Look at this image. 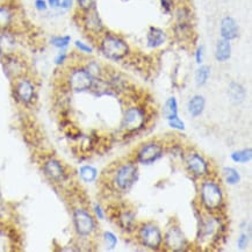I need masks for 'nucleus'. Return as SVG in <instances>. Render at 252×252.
I'll return each instance as SVG.
<instances>
[{
  "mask_svg": "<svg viewBox=\"0 0 252 252\" xmlns=\"http://www.w3.org/2000/svg\"><path fill=\"white\" fill-rule=\"evenodd\" d=\"M100 50L108 60L120 61L129 54V46L120 36L114 35V34H106L101 39Z\"/></svg>",
  "mask_w": 252,
  "mask_h": 252,
  "instance_id": "obj_1",
  "label": "nucleus"
},
{
  "mask_svg": "<svg viewBox=\"0 0 252 252\" xmlns=\"http://www.w3.org/2000/svg\"><path fill=\"white\" fill-rule=\"evenodd\" d=\"M201 202L208 211L219 210L223 205V193L219 183L213 180L202 183L200 188Z\"/></svg>",
  "mask_w": 252,
  "mask_h": 252,
  "instance_id": "obj_2",
  "label": "nucleus"
},
{
  "mask_svg": "<svg viewBox=\"0 0 252 252\" xmlns=\"http://www.w3.org/2000/svg\"><path fill=\"white\" fill-rule=\"evenodd\" d=\"M147 122V113L141 107H130L124 112L122 119V127L129 133L141 130Z\"/></svg>",
  "mask_w": 252,
  "mask_h": 252,
  "instance_id": "obj_3",
  "label": "nucleus"
},
{
  "mask_svg": "<svg viewBox=\"0 0 252 252\" xmlns=\"http://www.w3.org/2000/svg\"><path fill=\"white\" fill-rule=\"evenodd\" d=\"M138 178V170L134 164H124L115 173L114 182L120 191L126 192L133 187Z\"/></svg>",
  "mask_w": 252,
  "mask_h": 252,
  "instance_id": "obj_4",
  "label": "nucleus"
},
{
  "mask_svg": "<svg viewBox=\"0 0 252 252\" xmlns=\"http://www.w3.org/2000/svg\"><path fill=\"white\" fill-rule=\"evenodd\" d=\"M138 238L144 247L151 250H158L163 243V235L160 228L152 223H145L139 228Z\"/></svg>",
  "mask_w": 252,
  "mask_h": 252,
  "instance_id": "obj_5",
  "label": "nucleus"
},
{
  "mask_svg": "<svg viewBox=\"0 0 252 252\" xmlns=\"http://www.w3.org/2000/svg\"><path fill=\"white\" fill-rule=\"evenodd\" d=\"M94 78L91 73L86 70V68L74 69L69 76V86L74 92H84L92 89Z\"/></svg>",
  "mask_w": 252,
  "mask_h": 252,
  "instance_id": "obj_6",
  "label": "nucleus"
},
{
  "mask_svg": "<svg viewBox=\"0 0 252 252\" xmlns=\"http://www.w3.org/2000/svg\"><path fill=\"white\" fill-rule=\"evenodd\" d=\"M73 222L77 232L82 236H90L95 229V223L92 215L82 208L74 210Z\"/></svg>",
  "mask_w": 252,
  "mask_h": 252,
  "instance_id": "obj_7",
  "label": "nucleus"
},
{
  "mask_svg": "<svg viewBox=\"0 0 252 252\" xmlns=\"http://www.w3.org/2000/svg\"><path fill=\"white\" fill-rule=\"evenodd\" d=\"M186 166L193 176L198 178H204L209 174V165L208 161L205 160L198 152H191L186 157Z\"/></svg>",
  "mask_w": 252,
  "mask_h": 252,
  "instance_id": "obj_8",
  "label": "nucleus"
},
{
  "mask_svg": "<svg viewBox=\"0 0 252 252\" xmlns=\"http://www.w3.org/2000/svg\"><path fill=\"white\" fill-rule=\"evenodd\" d=\"M164 242H165V247L171 251H183L187 245V241L182 229L174 226L166 231Z\"/></svg>",
  "mask_w": 252,
  "mask_h": 252,
  "instance_id": "obj_9",
  "label": "nucleus"
},
{
  "mask_svg": "<svg viewBox=\"0 0 252 252\" xmlns=\"http://www.w3.org/2000/svg\"><path fill=\"white\" fill-rule=\"evenodd\" d=\"M163 156V148L156 142H149L139 149L137 160L142 164H152Z\"/></svg>",
  "mask_w": 252,
  "mask_h": 252,
  "instance_id": "obj_10",
  "label": "nucleus"
},
{
  "mask_svg": "<svg viewBox=\"0 0 252 252\" xmlns=\"http://www.w3.org/2000/svg\"><path fill=\"white\" fill-rule=\"evenodd\" d=\"M15 94L18 99L23 104H29L35 95V87L34 84L27 78H20L15 85Z\"/></svg>",
  "mask_w": 252,
  "mask_h": 252,
  "instance_id": "obj_11",
  "label": "nucleus"
},
{
  "mask_svg": "<svg viewBox=\"0 0 252 252\" xmlns=\"http://www.w3.org/2000/svg\"><path fill=\"white\" fill-rule=\"evenodd\" d=\"M84 26H85L87 32L92 34H100L104 29V24H102L100 17L93 8L86 11L85 17H84Z\"/></svg>",
  "mask_w": 252,
  "mask_h": 252,
  "instance_id": "obj_12",
  "label": "nucleus"
},
{
  "mask_svg": "<svg viewBox=\"0 0 252 252\" xmlns=\"http://www.w3.org/2000/svg\"><path fill=\"white\" fill-rule=\"evenodd\" d=\"M221 36L222 39L232 41L238 36V24L232 17H225L221 21Z\"/></svg>",
  "mask_w": 252,
  "mask_h": 252,
  "instance_id": "obj_13",
  "label": "nucleus"
},
{
  "mask_svg": "<svg viewBox=\"0 0 252 252\" xmlns=\"http://www.w3.org/2000/svg\"><path fill=\"white\" fill-rule=\"evenodd\" d=\"M43 170H45L46 176L48 177L49 179L54 180V182H61V180L64 179V169L62 166V164L58 160H49L46 161L45 166H43Z\"/></svg>",
  "mask_w": 252,
  "mask_h": 252,
  "instance_id": "obj_14",
  "label": "nucleus"
},
{
  "mask_svg": "<svg viewBox=\"0 0 252 252\" xmlns=\"http://www.w3.org/2000/svg\"><path fill=\"white\" fill-rule=\"evenodd\" d=\"M166 42V34L163 29L157 27H151L147 35V45L150 49L160 48Z\"/></svg>",
  "mask_w": 252,
  "mask_h": 252,
  "instance_id": "obj_15",
  "label": "nucleus"
},
{
  "mask_svg": "<svg viewBox=\"0 0 252 252\" xmlns=\"http://www.w3.org/2000/svg\"><path fill=\"white\" fill-rule=\"evenodd\" d=\"M5 72L8 74V77H20L21 73L23 72V64L21 63L20 60L15 58L13 55L6 56V62H5Z\"/></svg>",
  "mask_w": 252,
  "mask_h": 252,
  "instance_id": "obj_16",
  "label": "nucleus"
},
{
  "mask_svg": "<svg viewBox=\"0 0 252 252\" xmlns=\"http://www.w3.org/2000/svg\"><path fill=\"white\" fill-rule=\"evenodd\" d=\"M231 57V43L228 40L221 39L216 43L215 58L220 63H225Z\"/></svg>",
  "mask_w": 252,
  "mask_h": 252,
  "instance_id": "obj_17",
  "label": "nucleus"
},
{
  "mask_svg": "<svg viewBox=\"0 0 252 252\" xmlns=\"http://www.w3.org/2000/svg\"><path fill=\"white\" fill-rule=\"evenodd\" d=\"M223 228V226L220 223V220H217L216 217H210L205 221V223L202 225V236L204 237L214 238V236H217L220 234L221 229Z\"/></svg>",
  "mask_w": 252,
  "mask_h": 252,
  "instance_id": "obj_18",
  "label": "nucleus"
},
{
  "mask_svg": "<svg viewBox=\"0 0 252 252\" xmlns=\"http://www.w3.org/2000/svg\"><path fill=\"white\" fill-rule=\"evenodd\" d=\"M15 49V40L14 37L8 33H2L0 35V52L5 56L13 54Z\"/></svg>",
  "mask_w": 252,
  "mask_h": 252,
  "instance_id": "obj_19",
  "label": "nucleus"
},
{
  "mask_svg": "<svg viewBox=\"0 0 252 252\" xmlns=\"http://www.w3.org/2000/svg\"><path fill=\"white\" fill-rule=\"evenodd\" d=\"M205 105H206V101H205V98L202 95L192 96L187 105L189 114H191L193 117L199 116V115L204 112Z\"/></svg>",
  "mask_w": 252,
  "mask_h": 252,
  "instance_id": "obj_20",
  "label": "nucleus"
},
{
  "mask_svg": "<svg viewBox=\"0 0 252 252\" xmlns=\"http://www.w3.org/2000/svg\"><path fill=\"white\" fill-rule=\"evenodd\" d=\"M228 94L232 101L242 102L245 99L247 92H245V89L241 85V84L231 82L229 84V87H228Z\"/></svg>",
  "mask_w": 252,
  "mask_h": 252,
  "instance_id": "obj_21",
  "label": "nucleus"
},
{
  "mask_svg": "<svg viewBox=\"0 0 252 252\" xmlns=\"http://www.w3.org/2000/svg\"><path fill=\"white\" fill-rule=\"evenodd\" d=\"M13 21V12L8 6L0 5V30H5Z\"/></svg>",
  "mask_w": 252,
  "mask_h": 252,
  "instance_id": "obj_22",
  "label": "nucleus"
},
{
  "mask_svg": "<svg viewBox=\"0 0 252 252\" xmlns=\"http://www.w3.org/2000/svg\"><path fill=\"white\" fill-rule=\"evenodd\" d=\"M210 76V68L208 65H201L199 69L195 71V84L198 86H204L208 82Z\"/></svg>",
  "mask_w": 252,
  "mask_h": 252,
  "instance_id": "obj_23",
  "label": "nucleus"
},
{
  "mask_svg": "<svg viewBox=\"0 0 252 252\" xmlns=\"http://www.w3.org/2000/svg\"><path fill=\"white\" fill-rule=\"evenodd\" d=\"M164 115L167 120L178 115V102L174 96H171L166 100L165 107H164Z\"/></svg>",
  "mask_w": 252,
  "mask_h": 252,
  "instance_id": "obj_24",
  "label": "nucleus"
},
{
  "mask_svg": "<svg viewBox=\"0 0 252 252\" xmlns=\"http://www.w3.org/2000/svg\"><path fill=\"white\" fill-rule=\"evenodd\" d=\"M79 174L80 178L85 183H93L96 179V176H98V171H96L95 167L91 165H85L80 167Z\"/></svg>",
  "mask_w": 252,
  "mask_h": 252,
  "instance_id": "obj_25",
  "label": "nucleus"
},
{
  "mask_svg": "<svg viewBox=\"0 0 252 252\" xmlns=\"http://www.w3.org/2000/svg\"><path fill=\"white\" fill-rule=\"evenodd\" d=\"M230 158H231L232 161H235V163L245 164V163H248V161L251 160L252 151H251V149H243V150L235 151V152H232Z\"/></svg>",
  "mask_w": 252,
  "mask_h": 252,
  "instance_id": "obj_26",
  "label": "nucleus"
},
{
  "mask_svg": "<svg viewBox=\"0 0 252 252\" xmlns=\"http://www.w3.org/2000/svg\"><path fill=\"white\" fill-rule=\"evenodd\" d=\"M120 226L124 230H133L134 225H135V215L132 211H124L119 216Z\"/></svg>",
  "mask_w": 252,
  "mask_h": 252,
  "instance_id": "obj_27",
  "label": "nucleus"
},
{
  "mask_svg": "<svg viewBox=\"0 0 252 252\" xmlns=\"http://www.w3.org/2000/svg\"><path fill=\"white\" fill-rule=\"evenodd\" d=\"M223 177L229 185H236L241 182V174L234 167H225L223 169Z\"/></svg>",
  "mask_w": 252,
  "mask_h": 252,
  "instance_id": "obj_28",
  "label": "nucleus"
},
{
  "mask_svg": "<svg viewBox=\"0 0 252 252\" xmlns=\"http://www.w3.org/2000/svg\"><path fill=\"white\" fill-rule=\"evenodd\" d=\"M71 42V36H54L51 37L50 43L55 48L61 49V50H64L65 48H68V46L70 45Z\"/></svg>",
  "mask_w": 252,
  "mask_h": 252,
  "instance_id": "obj_29",
  "label": "nucleus"
},
{
  "mask_svg": "<svg viewBox=\"0 0 252 252\" xmlns=\"http://www.w3.org/2000/svg\"><path fill=\"white\" fill-rule=\"evenodd\" d=\"M104 242H105L106 248H107L108 250H113V249L116 247V244H117V238H116V236L113 234V232L105 231L104 232Z\"/></svg>",
  "mask_w": 252,
  "mask_h": 252,
  "instance_id": "obj_30",
  "label": "nucleus"
},
{
  "mask_svg": "<svg viewBox=\"0 0 252 252\" xmlns=\"http://www.w3.org/2000/svg\"><path fill=\"white\" fill-rule=\"evenodd\" d=\"M86 70L89 71L90 73H91V76L93 77V78H99L101 74V68L100 65H99L98 63H95V62H91L89 65H87Z\"/></svg>",
  "mask_w": 252,
  "mask_h": 252,
  "instance_id": "obj_31",
  "label": "nucleus"
},
{
  "mask_svg": "<svg viewBox=\"0 0 252 252\" xmlns=\"http://www.w3.org/2000/svg\"><path fill=\"white\" fill-rule=\"evenodd\" d=\"M167 121H169V124H170L171 128L178 129V130H183V129H185V123H183V121L179 119L178 115H177V116L172 117V119H169Z\"/></svg>",
  "mask_w": 252,
  "mask_h": 252,
  "instance_id": "obj_32",
  "label": "nucleus"
},
{
  "mask_svg": "<svg viewBox=\"0 0 252 252\" xmlns=\"http://www.w3.org/2000/svg\"><path fill=\"white\" fill-rule=\"evenodd\" d=\"M74 46H76V48L78 49L79 51L82 52H85V54H92L93 52V49L89 45H86V43H84L83 41H76L74 42Z\"/></svg>",
  "mask_w": 252,
  "mask_h": 252,
  "instance_id": "obj_33",
  "label": "nucleus"
},
{
  "mask_svg": "<svg viewBox=\"0 0 252 252\" xmlns=\"http://www.w3.org/2000/svg\"><path fill=\"white\" fill-rule=\"evenodd\" d=\"M77 1H78L79 7L82 8L84 12L93 8V5H94V0H77Z\"/></svg>",
  "mask_w": 252,
  "mask_h": 252,
  "instance_id": "obj_34",
  "label": "nucleus"
},
{
  "mask_svg": "<svg viewBox=\"0 0 252 252\" xmlns=\"http://www.w3.org/2000/svg\"><path fill=\"white\" fill-rule=\"evenodd\" d=\"M249 244V236L247 234H242L237 239V245L241 250H244Z\"/></svg>",
  "mask_w": 252,
  "mask_h": 252,
  "instance_id": "obj_35",
  "label": "nucleus"
},
{
  "mask_svg": "<svg viewBox=\"0 0 252 252\" xmlns=\"http://www.w3.org/2000/svg\"><path fill=\"white\" fill-rule=\"evenodd\" d=\"M195 62L198 64H201L204 62V46H198L197 51H195Z\"/></svg>",
  "mask_w": 252,
  "mask_h": 252,
  "instance_id": "obj_36",
  "label": "nucleus"
},
{
  "mask_svg": "<svg viewBox=\"0 0 252 252\" xmlns=\"http://www.w3.org/2000/svg\"><path fill=\"white\" fill-rule=\"evenodd\" d=\"M35 8L39 12H45L48 8V4L46 0H35Z\"/></svg>",
  "mask_w": 252,
  "mask_h": 252,
  "instance_id": "obj_37",
  "label": "nucleus"
},
{
  "mask_svg": "<svg viewBox=\"0 0 252 252\" xmlns=\"http://www.w3.org/2000/svg\"><path fill=\"white\" fill-rule=\"evenodd\" d=\"M67 58H68L67 52L61 51L60 54H58L57 56H56V58H55V64H57V65H62V64H64V62L67 61Z\"/></svg>",
  "mask_w": 252,
  "mask_h": 252,
  "instance_id": "obj_38",
  "label": "nucleus"
},
{
  "mask_svg": "<svg viewBox=\"0 0 252 252\" xmlns=\"http://www.w3.org/2000/svg\"><path fill=\"white\" fill-rule=\"evenodd\" d=\"M160 4H161V7H163L164 11H165L166 13H170L171 8H172V6H173L172 0H160Z\"/></svg>",
  "mask_w": 252,
  "mask_h": 252,
  "instance_id": "obj_39",
  "label": "nucleus"
},
{
  "mask_svg": "<svg viewBox=\"0 0 252 252\" xmlns=\"http://www.w3.org/2000/svg\"><path fill=\"white\" fill-rule=\"evenodd\" d=\"M94 213H95V215L98 216V219H100V220L105 219L104 209H102L100 205H94Z\"/></svg>",
  "mask_w": 252,
  "mask_h": 252,
  "instance_id": "obj_40",
  "label": "nucleus"
},
{
  "mask_svg": "<svg viewBox=\"0 0 252 252\" xmlns=\"http://www.w3.org/2000/svg\"><path fill=\"white\" fill-rule=\"evenodd\" d=\"M72 4H73V0H61L60 8L69 9V8L72 7Z\"/></svg>",
  "mask_w": 252,
  "mask_h": 252,
  "instance_id": "obj_41",
  "label": "nucleus"
},
{
  "mask_svg": "<svg viewBox=\"0 0 252 252\" xmlns=\"http://www.w3.org/2000/svg\"><path fill=\"white\" fill-rule=\"evenodd\" d=\"M61 0H48V5L50 6L51 8H58L60 7Z\"/></svg>",
  "mask_w": 252,
  "mask_h": 252,
  "instance_id": "obj_42",
  "label": "nucleus"
},
{
  "mask_svg": "<svg viewBox=\"0 0 252 252\" xmlns=\"http://www.w3.org/2000/svg\"><path fill=\"white\" fill-rule=\"evenodd\" d=\"M0 199H1V192H0Z\"/></svg>",
  "mask_w": 252,
  "mask_h": 252,
  "instance_id": "obj_43",
  "label": "nucleus"
}]
</instances>
